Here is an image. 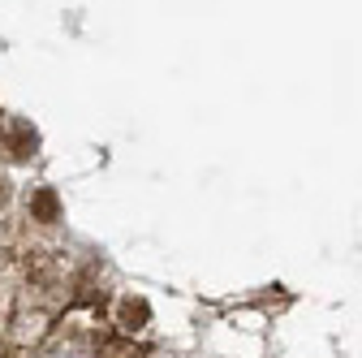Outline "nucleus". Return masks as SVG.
Here are the masks:
<instances>
[{
	"instance_id": "nucleus-1",
	"label": "nucleus",
	"mask_w": 362,
	"mask_h": 358,
	"mask_svg": "<svg viewBox=\"0 0 362 358\" xmlns=\"http://www.w3.org/2000/svg\"><path fill=\"white\" fill-rule=\"evenodd\" d=\"M26 216L35 220L39 229H57L61 220H65V199H61V190H57V186H35V190L26 195Z\"/></svg>"
},
{
	"instance_id": "nucleus-2",
	"label": "nucleus",
	"mask_w": 362,
	"mask_h": 358,
	"mask_svg": "<svg viewBox=\"0 0 362 358\" xmlns=\"http://www.w3.org/2000/svg\"><path fill=\"white\" fill-rule=\"evenodd\" d=\"M0 151H5L13 164H26L39 156V129L26 121V117H13L9 129H5V139H0Z\"/></svg>"
},
{
	"instance_id": "nucleus-5",
	"label": "nucleus",
	"mask_w": 362,
	"mask_h": 358,
	"mask_svg": "<svg viewBox=\"0 0 362 358\" xmlns=\"http://www.w3.org/2000/svg\"><path fill=\"white\" fill-rule=\"evenodd\" d=\"M0 121H5V112H0Z\"/></svg>"
},
{
	"instance_id": "nucleus-4",
	"label": "nucleus",
	"mask_w": 362,
	"mask_h": 358,
	"mask_svg": "<svg viewBox=\"0 0 362 358\" xmlns=\"http://www.w3.org/2000/svg\"><path fill=\"white\" fill-rule=\"evenodd\" d=\"M9 203H13V177L0 168V212H9Z\"/></svg>"
},
{
	"instance_id": "nucleus-3",
	"label": "nucleus",
	"mask_w": 362,
	"mask_h": 358,
	"mask_svg": "<svg viewBox=\"0 0 362 358\" xmlns=\"http://www.w3.org/2000/svg\"><path fill=\"white\" fill-rule=\"evenodd\" d=\"M117 324H121L125 333H143V328L151 324V302H147V298L125 294V298L117 302Z\"/></svg>"
}]
</instances>
